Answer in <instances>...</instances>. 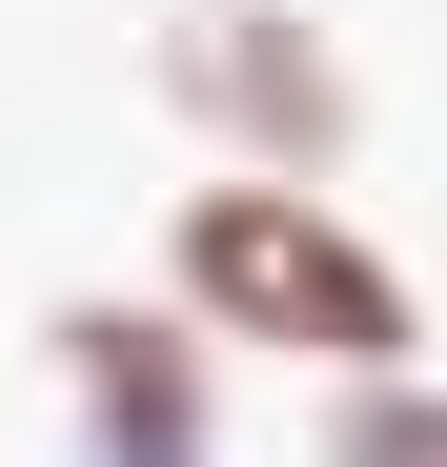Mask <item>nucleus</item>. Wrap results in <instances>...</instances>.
Instances as JSON below:
<instances>
[{"label": "nucleus", "mask_w": 447, "mask_h": 467, "mask_svg": "<svg viewBox=\"0 0 447 467\" xmlns=\"http://www.w3.org/2000/svg\"><path fill=\"white\" fill-rule=\"evenodd\" d=\"M163 305L203 346H285V366H407L427 346V305H407V265L366 244L346 203H306V183H265V163H224V183H183V223H163Z\"/></svg>", "instance_id": "f257e3e1"}, {"label": "nucleus", "mask_w": 447, "mask_h": 467, "mask_svg": "<svg viewBox=\"0 0 447 467\" xmlns=\"http://www.w3.org/2000/svg\"><path fill=\"white\" fill-rule=\"evenodd\" d=\"M163 102H183V122H224L265 183L346 163V122H366V82L326 61V21H285V0H203V21H163Z\"/></svg>", "instance_id": "f03ea898"}, {"label": "nucleus", "mask_w": 447, "mask_h": 467, "mask_svg": "<svg viewBox=\"0 0 447 467\" xmlns=\"http://www.w3.org/2000/svg\"><path fill=\"white\" fill-rule=\"evenodd\" d=\"M41 366L82 386V447H102V467H203V427H224V386H203V326H183V305H61Z\"/></svg>", "instance_id": "7ed1b4c3"}, {"label": "nucleus", "mask_w": 447, "mask_h": 467, "mask_svg": "<svg viewBox=\"0 0 447 467\" xmlns=\"http://www.w3.org/2000/svg\"><path fill=\"white\" fill-rule=\"evenodd\" d=\"M326 467H447V386H427V366L326 386Z\"/></svg>", "instance_id": "20e7f679"}, {"label": "nucleus", "mask_w": 447, "mask_h": 467, "mask_svg": "<svg viewBox=\"0 0 447 467\" xmlns=\"http://www.w3.org/2000/svg\"><path fill=\"white\" fill-rule=\"evenodd\" d=\"M82 467H102V447H82Z\"/></svg>", "instance_id": "39448f33"}]
</instances>
